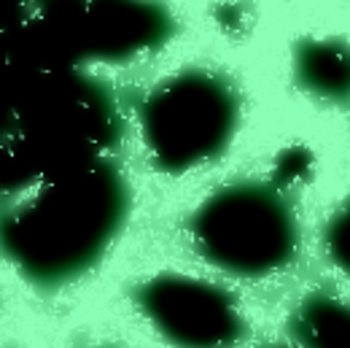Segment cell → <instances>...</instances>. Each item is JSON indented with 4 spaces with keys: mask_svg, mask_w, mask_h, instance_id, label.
I'll return each instance as SVG.
<instances>
[{
    "mask_svg": "<svg viewBox=\"0 0 350 348\" xmlns=\"http://www.w3.org/2000/svg\"><path fill=\"white\" fill-rule=\"evenodd\" d=\"M299 348H350V300L334 292H310L288 316Z\"/></svg>",
    "mask_w": 350,
    "mask_h": 348,
    "instance_id": "52a82bcc",
    "label": "cell"
},
{
    "mask_svg": "<svg viewBox=\"0 0 350 348\" xmlns=\"http://www.w3.org/2000/svg\"><path fill=\"white\" fill-rule=\"evenodd\" d=\"M194 251L226 275L259 281L286 270L299 254V221L286 192L243 178L211 192L189 216Z\"/></svg>",
    "mask_w": 350,
    "mask_h": 348,
    "instance_id": "7a4b0ae2",
    "label": "cell"
},
{
    "mask_svg": "<svg viewBox=\"0 0 350 348\" xmlns=\"http://www.w3.org/2000/svg\"><path fill=\"white\" fill-rule=\"evenodd\" d=\"M323 249L332 264L350 275V195L332 211L323 227Z\"/></svg>",
    "mask_w": 350,
    "mask_h": 348,
    "instance_id": "ba28073f",
    "label": "cell"
},
{
    "mask_svg": "<svg viewBox=\"0 0 350 348\" xmlns=\"http://www.w3.org/2000/svg\"><path fill=\"white\" fill-rule=\"evenodd\" d=\"M294 79L323 103H350V44L342 38H305L294 46Z\"/></svg>",
    "mask_w": 350,
    "mask_h": 348,
    "instance_id": "8992f818",
    "label": "cell"
},
{
    "mask_svg": "<svg viewBox=\"0 0 350 348\" xmlns=\"http://www.w3.org/2000/svg\"><path fill=\"white\" fill-rule=\"evenodd\" d=\"M127 175L103 154L46 171L0 211V264L36 297H62L105 262L130 219Z\"/></svg>",
    "mask_w": 350,
    "mask_h": 348,
    "instance_id": "6da1fadb",
    "label": "cell"
},
{
    "mask_svg": "<svg viewBox=\"0 0 350 348\" xmlns=\"http://www.w3.org/2000/svg\"><path fill=\"white\" fill-rule=\"evenodd\" d=\"M240 114V92L224 73L200 65L175 71L137 105L146 160L165 175L194 173L229 149Z\"/></svg>",
    "mask_w": 350,
    "mask_h": 348,
    "instance_id": "3957f363",
    "label": "cell"
},
{
    "mask_svg": "<svg viewBox=\"0 0 350 348\" xmlns=\"http://www.w3.org/2000/svg\"><path fill=\"white\" fill-rule=\"evenodd\" d=\"M130 303L170 348H237L248 332L234 295L200 275H148L130 289Z\"/></svg>",
    "mask_w": 350,
    "mask_h": 348,
    "instance_id": "277c9868",
    "label": "cell"
},
{
    "mask_svg": "<svg viewBox=\"0 0 350 348\" xmlns=\"http://www.w3.org/2000/svg\"><path fill=\"white\" fill-rule=\"evenodd\" d=\"M65 44L92 62H130L167 44L175 33L173 14L159 0H76L68 11Z\"/></svg>",
    "mask_w": 350,
    "mask_h": 348,
    "instance_id": "5b68a950",
    "label": "cell"
},
{
    "mask_svg": "<svg viewBox=\"0 0 350 348\" xmlns=\"http://www.w3.org/2000/svg\"><path fill=\"white\" fill-rule=\"evenodd\" d=\"M267 348H299V346H288V343H278V346H267Z\"/></svg>",
    "mask_w": 350,
    "mask_h": 348,
    "instance_id": "9c48e42d",
    "label": "cell"
}]
</instances>
